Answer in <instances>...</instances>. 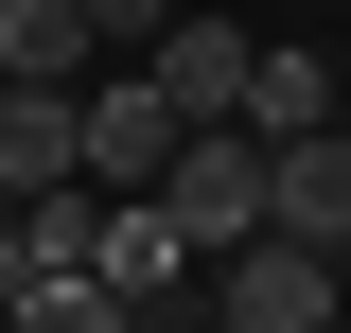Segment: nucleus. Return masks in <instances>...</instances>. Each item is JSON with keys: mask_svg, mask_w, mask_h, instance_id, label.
I'll return each mask as SVG.
<instances>
[{"mask_svg": "<svg viewBox=\"0 0 351 333\" xmlns=\"http://www.w3.org/2000/svg\"><path fill=\"white\" fill-rule=\"evenodd\" d=\"M246 71H263V36H246V18L176 0V36H158V88H176V106H193V123H246Z\"/></svg>", "mask_w": 351, "mask_h": 333, "instance_id": "39448f33", "label": "nucleus"}, {"mask_svg": "<svg viewBox=\"0 0 351 333\" xmlns=\"http://www.w3.org/2000/svg\"><path fill=\"white\" fill-rule=\"evenodd\" d=\"M0 316H36V333H123V281H106V263H18Z\"/></svg>", "mask_w": 351, "mask_h": 333, "instance_id": "0eeeda50", "label": "nucleus"}, {"mask_svg": "<svg viewBox=\"0 0 351 333\" xmlns=\"http://www.w3.org/2000/svg\"><path fill=\"white\" fill-rule=\"evenodd\" d=\"M351 298V246H316V228H246V246H211V316L228 333H316Z\"/></svg>", "mask_w": 351, "mask_h": 333, "instance_id": "f257e3e1", "label": "nucleus"}, {"mask_svg": "<svg viewBox=\"0 0 351 333\" xmlns=\"http://www.w3.org/2000/svg\"><path fill=\"white\" fill-rule=\"evenodd\" d=\"M176 140H193V106L158 88V53H106V71H88V175H106V193H158Z\"/></svg>", "mask_w": 351, "mask_h": 333, "instance_id": "f03ea898", "label": "nucleus"}, {"mask_svg": "<svg viewBox=\"0 0 351 333\" xmlns=\"http://www.w3.org/2000/svg\"><path fill=\"white\" fill-rule=\"evenodd\" d=\"M106 281H123V316H211V246L176 228V193H123V210H106Z\"/></svg>", "mask_w": 351, "mask_h": 333, "instance_id": "20e7f679", "label": "nucleus"}, {"mask_svg": "<svg viewBox=\"0 0 351 333\" xmlns=\"http://www.w3.org/2000/svg\"><path fill=\"white\" fill-rule=\"evenodd\" d=\"M263 193H281V228H316V246H351V140H334V123L263 140Z\"/></svg>", "mask_w": 351, "mask_h": 333, "instance_id": "423d86ee", "label": "nucleus"}, {"mask_svg": "<svg viewBox=\"0 0 351 333\" xmlns=\"http://www.w3.org/2000/svg\"><path fill=\"white\" fill-rule=\"evenodd\" d=\"M158 193H176V228H193V246H246V228H281V193H263V123H193Z\"/></svg>", "mask_w": 351, "mask_h": 333, "instance_id": "7ed1b4c3", "label": "nucleus"}, {"mask_svg": "<svg viewBox=\"0 0 351 333\" xmlns=\"http://www.w3.org/2000/svg\"><path fill=\"white\" fill-rule=\"evenodd\" d=\"M88 18H106V53H158L176 36V0H88Z\"/></svg>", "mask_w": 351, "mask_h": 333, "instance_id": "1a4fd4ad", "label": "nucleus"}, {"mask_svg": "<svg viewBox=\"0 0 351 333\" xmlns=\"http://www.w3.org/2000/svg\"><path fill=\"white\" fill-rule=\"evenodd\" d=\"M246 123H263V140L334 123V71H316V53H263V71H246Z\"/></svg>", "mask_w": 351, "mask_h": 333, "instance_id": "6e6552de", "label": "nucleus"}, {"mask_svg": "<svg viewBox=\"0 0 351 333\" xmlns=\"http://www.w3.org/2000/svg\"><path fill=\"white\" fill-rule=\"evenodd\" d=\"M0 281H18V193H0Z\"/></svg>", "mask_w": 351, "mask_h": 333, "instance_id": "9d476101", "label": "nucleus"}]
</instances>
